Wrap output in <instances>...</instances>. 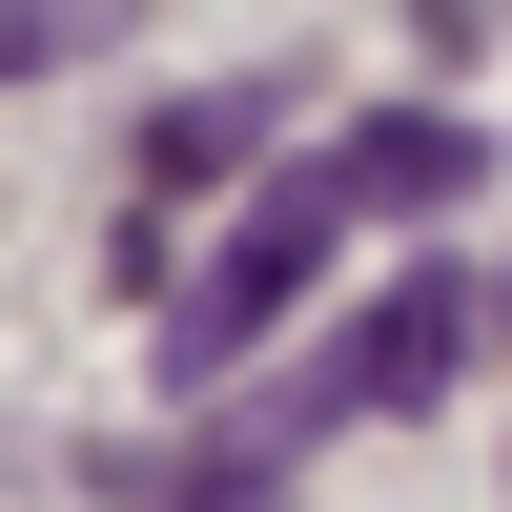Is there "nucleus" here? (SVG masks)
<instances>
[{
  "label": "nucleus",
  "instance_id": "5",
  "mask_svg": "<svg viewBox=\"0 0 512 512\" xmlns=\"http://www.w3.org/2000/svg\"><path fill=\"white\" fill-rule=\"evenodd\" d=\"M492 328H512V287H492Z\"/></svg>",
  "mask_w": 512,
  "mask_h": 512
},
{
  "label": "nucleus",
  "instance_id": "3",
  "mask_svg": "<svg viewBox=\"0 0 512 512\" xmlns=\"http://www.w3.org/2000/svg\"><path fill=\"white\" fill-rule=\"evenodd\" d=\"M267 123H287V82H205V103H164V123H144V226H164L185 185H226V144H267Z\"/></svg>",
  "mask_w": 512,
  "mask_h": 512
},
{
  "label": "nucleus",
  "instance_id": "6",
  "mask_svg": "<svg viewBox=\"0 0 512 512\" xmlns=\"http://www.w3.org/2000/svg\"><path fill=\"white\" fill-rule=\"evenodd\" d=\"M267 512H287V492H267Z\"/></svg>",
  "mask_w": 512,
  "mask_h": 512
},
{
  "label": "nucleus",
  "instance_id": "4",
  "mask_svg": "<svg viewBox=\"0 0 512 512\" xmlns=\"http://www.w3.org/2000/svg\"><path fill=\"white\" fill-rule=\"evenodd\" d=\"M123 21H144V0H0V82H41V62H103Z\"/></svg>",
  "mask_w": 512,
  "mask_h": 512
},
{
  "label": "nucleus",
  "instance_id": "1",
  "mask_svg": "<svg viewBox=\"0 0 512 512\" xmlns=\"http://www.w3.org/2000/svg\"><path fill=\"white\" fill-rule=\"evenodd\" d=\"M451 185H472V123H451V103H390V123H349V144H308L185 287H164V390H226V369L328 287V246H349V226H431Z\"/></svg>",
  "mask_w": 512,
  "mask_h": 512
},
{
  "label": "nucleus",
  "instance_id": "2",
  "mask_svg": "<svg viewBox=\"0 0 512 512\" xmlns=\"http://www.w3.org/2000/svg\"><path fill=\"white\" fill-rule=\"evenodd\" d=\"M472 328H492V287H472V267H410V287H369V328H349V349H308L287 390H246L205 451H123L103 492H144V512H267V472H308L328 431L431 410L451 369H472Z\"/></svg>",
  "mask_w": 512,
  "mask_h": 512
}]
</instances>
